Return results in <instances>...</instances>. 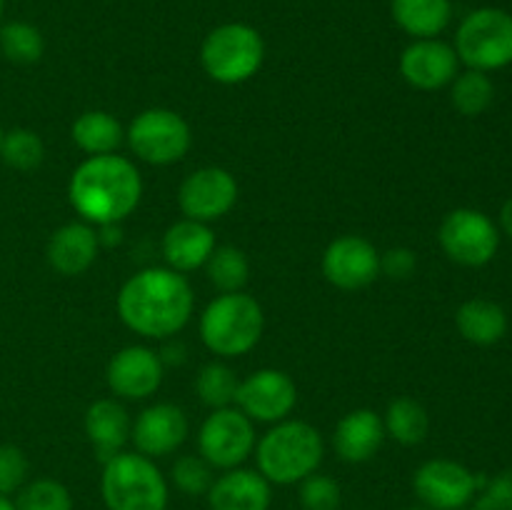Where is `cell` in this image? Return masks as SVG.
Segmentation results:
<instances>
[{"label":"cell","instance_id":"obj_1","mask_svg":"<svg viewBox=\"0 0 512 510\" xmlns=\"http://www.w3.org/2000/svg\"><path fill=\"white\" fill-rule=\"evenodd\" d=\"M115 308L125 328L143 338L165 340L188 325L195 295L185 275L170 268H145L125 280Z\"/></svg>","mask_w":512,"mask_h":510},{"label":"cell","instance_id":"obj_2","mask_svg":"<svg viewBox=\"0 0 512 510\" xmlns=\"http://www.w3.org/2000/svg\"><path fill=\"white\" fill-rule=\"evenodd\" d=\"M143 198V178L123 155H90L70 175L68 200L85 223H123Z\"/></svg>","mask_w":512,"mask_h":510},{"label":"cell","instance_id":"obj_3","mask_svg":"<svg viewBox=\"0 0 512 510\" xmlns=\"http://www.w3.org/2000/svg\"><path fill=\"white\" fill-rule=\"evenodd\" d=\"M258 473L270 485H295L320 468L323 435L305 420H280L255 443Z\"/></svg>","mask_w":512,"mask_h":510},{"label":"cell","instance_id":"obj_4","mask_svg":"<svg viewBox=\"0 0 512 510\" xmlns=\"http://www.w3.org/2000/svg\"><path fill=\"white\" fill-rule=\"evenodd\" d=\"M200 338L210 353L220 358H238L250 353L260 343L265 315L253 295L223 293L210 300L200 315Z\"/></svg>","mask_w":512,"mask_h":510},{"label":"cell","instance_id":"obj_5","mask_svg":"<svg viewBox=\"0 0 512 510\" xmlns=\"http://www.w3.org/2000/svg\"><path fill=\"white\" fill-rule=\"evenodd\" d=\"M100 495L108 510H165L170 490L153 458L123 450L103 463Z\"/></svg>","mask_w":512,"mask_h":510},{"label":"cell","instance_id":"obj_6","mask_svg":"<svg viewBox=\"0 0 512 510\" xmlns=\"http://www.w3.org/2000/svg\"><path fill=\"white\" fill-rule=\"evenodd\" d=\"M263 60V35L248 23L218 25L200 45V65L220 85L248 83L263 68Z\"/></svg>","mask_w":512,"mask_h":510},{"label":"cell","instance_id":"obj_7","mask_svg":"<svg viewBox=\"0 0 512 510\" xmlns=\"http://www.w3.org/2000/svg\"><path fill=\"white\" fill-rule=\"evenodd\" d=\"M455 53L470 70H500L512 63V15L500 8H478L460 23Z\"/></svg>","mask_w":512,"mask_h":510},{"label":"cell","instance_id":"obj_8","mask_svg":"<svg viewBox=\"0 0 512 510\" xmlns=\"http://www.w3.org/2000/svg\"><path fill=\"white\" fill-rule=\"evenodd\" d=\"M135 158L150 165H173L190 150V125L170 108H148L130 120L125 130Z\"/></svg>","mask_w":512,"mask_h":510},{"label":"cell","instance_id":"obj_9","mask_svg":"<svg viewBox=\"0 0 512 510\" xmlns=\"http://www.w3.org/2000/svg\"><path fill=\"white\" fill-rule=\"evenodd\" d=\"M438 240L445 255L465 268H483L500 248V233L495 223L475 208L450 210L440 223Z\"/></svg>","mask_w":512,"mask_h":510},{"label":"cell","instance_id":"obj_10","mask_svg":"<svg viewBox=\"0 0 512 510\" xmlns=\"http://www.w3.org/2000/svg\"><path fill=\"white\" fill-rule=\"evenodd\" d=\"M255 450L253 420L238 408H220L198 430V453L215 470L240 468Z\"/></svg>","mask_w":512,"mask_h":510},{"label":"cell","instance_id":"obj_11","mask_svg":"<svg viewBox=\"0 0 512 510\" xmlns=\"http://www.w3.org/2000/svg\"><path fill=\"white\" fill-rule=\"evenodd\" d=\"M483 475L450 458L425 460L413 475V490L430 510H463L475 500Z\"/></svg>","mask_w":512,"mask_h":510},{"label":"cell","instance_id":"obj_12","mask_svg":"<svg viewBox=\"0 0 512 510\" xmlns=\"http://www.w3.org/2000/svg\"><path fill=\"white\" fill-rule=\"evenodd\" d=\"M238 203V180L220 165H205L185 175L178 188L180 213L198 223H213Z\"/></svg>","mask_w":512,"mask_h":510},{"label":"cell","instance_id":"obj_13","mask_svg":"<svg viewBox=\"0 0 512 510\" xmlns=\"http://www.w3.org/2000/svg\"><path fill=\"white\" fill-rule=\"evenodd\" d=\"M298 403V388L283 370L263 368L240 380L235 405L255 423H280L293 413Z\"/></svg>","mask_w":512,"mask_h":510},{"label":"cell","instance_id":"obj_14","mask_svg":"<svg viewBox=\"0 0 512 510\" xmlns=\"http://www.w3.org/2000/svg\"><path fill=\"white\" fill-rule=\"evenodd\" d=\"M323 275L340 290H360L380 275V253L363 235H340L325 248Z\"/></svg>","mask_w":512,"mask_h":510},{"label":"cell","instance_id":"obj_15","mask_svg":"<svg viewBox=\"0 0 512 510\" xmlns=\"http://www.w3.org/2000/svg\"><path fill=\"white\" fill-rule=\"evenodd\" d=\"M165 365L155 350L145 345H128L110 358L105 380L118 398L145 400L160 388Z\"/></svg>","mask_w":512,"mask_h":510},{"label":"cell","instance_id":"obj_16","mask_svg":"<svg viewBox=\"0 0 512 510\" xmlns=\"http://www.w3.org/2000/svg\"><path fill=\"white\" fill-rule=\"evenodd\" d=\"M188 415L175 403H155L135 418L130 440L145 458H165L188 438Z\"/></svg>","mask_w":512,"mask_h":510},{"label":"cell","instance_id":"obj_17","mask_svg":"<svg viewBox=\"0 0 512 510\" xmlns=\"http://www.w3.org/2000/svg\"><path fill=\"white\" fill-rule=\"evenodd\" d=\"M458 53L438 38L413 40L400 55V75L418 90H440L458 75Z\"/></svg>","mask_w":512,"mask_h":510},{"label":"cell","instance_id":"obj_18","mask_svg":"<svg viewBox=\"0 0 512 510\" xmlns=\"http://www.w3.org/2000/svg\"><path fill=\"white\" fill-rule=\"evenodd\" d=\"M385 425L375 410L355 408L338 420L333 430V448L343 463H368L385 443Z\"/></svg>","mask_w":512,"mask_h":510},{"label":"cell","instance_id":"obj_19","mask_svg":"<svg viewBox=\"0 0 512 510\" xmlns=\"http://www.w3.org/2000/svg\"><path fill=\"white\" fill-rule=\"evenodd\" d=\"M210 510H270L273 485L250 468H230L208 490Z\"/></svg>","mask_w":512,"mask_h":510},{"label":"cell","instance_id":"obj_20","mask_svg":"<svg viewBox=\"0 0 512 510\" xmlns=\"http://www.w3.org/2000/svg\"><path fill=\"white\" fill-rule=\"evenodd\" d=\"M100 250L98 230L90 223H65L50 235L45 258L50 268L65 278H75L90 270Z\"/></svg>","mask_w":512,"mask_h":510},{"label":"cell","instance_id":"obj_21","mask_svg":"<svg viewBox=\"0 0 512 510\" xmlns=\"http://www.w3.org/2000/svg\"><path fill=\"white\" fill-rule=\"evenodd\" d=\"M83 425L90 448L100 463L123 453L125 443L130 440V430H133L128 410L113 398H100L90 403V408L85 410Z\"/></svg>","mask_w":512,"mask_h":510},{"label":"cell","instance_id":"obj_22","mask_svg":"<svg viewBox=\"0 0 512 510\" xmlns=\"http://www.w3.org/2000/svg\"><path fill=\"white\" fill-rule=\"evenodd\" d=\"M163 258L175 273H190L208 263L215 250V233L208 223L183 218L170 225L163 235Z\"/></svg>","mask_w":512,"mask_h":510},{"label":"cell","instance_id":"obj_23","mask_svg":"<svg viewBox=\"0 0 512 510\" xmlns=\"http://www.w3.org/2000/svg\"><path fill=\"white\" fill-rule=\"evenodd\" d=\"M455 325L468 343L488 348L500 343L508 333V313L495 300L473 298L460 305L455 313Z\"/></svg>","mask_w":512,"mask_h":510},{"label":"cell","instance_id":"obj_24","mask_svg":"<svg viewBox=\"0 0 512 510\" xmlns=\"http://www.w3.org/2000/svg\"><path fill=\"white\" fill-rule=\"evenodd\" d=\"M395 25L410 38H438L453 20L450 0H390Z\"/></svg>","mask_w":512,"mask_h":510},{"label":"cell","instance_id":"obj_25","mask_svg":"<svg viewBox=\"0 0 512 510\" xmlns=\"http://www.w3.org/2000/svg\"><path fill=\"white\" fill-rule=\"evenodd\" d=\"M73 143L78 145L83 153L88 155H110L123 145L125 130L115 115L105 113V110H85L75 118L73 128Z\"/></svg>","mask_w":512,"mask_h":510},{"label":"cell","instance_id":"obj_26","mask_svg":"<svg viewBox=\"0 0 512 510\" xmlns=\"http://www.w3.org/2000/svg\"><path fill=\"white\" fill-rule=\"evenodd\" d=\"M383 425H385V435H390L395 443L410 448V445H420L425 438H428L430 415L418 400L395 398L388 403Z\"/></svg>","mask_w":512,"mask_h":510},{"label":"cell","instance_id":"obj_27","mask_svg":"<svg viewBox=\"0 0 512 510\" xmlns=\"http://www.w3.org/2000/svg\"><path fill=\"white\" fill-rule=\"evenodd\" d=\"M205 273L220 293H238L250 278V260L235 245H215L213 255L205 263Z\"/></svg>","mask_w":512,"mask_h":510},{"label":"cell","instance_id":"obj_28","mask_svg":"<svg viewBox=\"0 0 512 510\" xmlns=\"http://www.w3.org/2000/svg\"><path fill=\"white\" fill-rule=\"evenodd\" d=\"M495 98V85L488 73L483 70H465V73L455 75L450 83V100H453L455 110L465 118H475L483 115L490 108Z\"/></svg>","mask_w":512,"mask_h":510},{"label":"cell","instance_id":"obj_29","mask_svg":"<svg viewBox=\"0 0 512 510\" xmlns=\"http://www.w3.org/2000/svg\"><path fill=\"white\" fill-rule=\"evenodd\" d=\"M0 53L18 65H33L43 58L45 40L43 33L33 23L10 20L0 28Z\"/></svg>","mask_w":512,"mask_h":510},{"label":"cell","instance_id":"obj_30","mask_svg":"<svg viewBox=\"0 0 512 510\" xmlns=\"http://www.w3.org/2000/svg\"><path fill=\"white\" fill-rule=\"evenodd\" d=\"M238 375H235L233 368H228L225 363H213L203 365L195 378V393L198 398L203 400L208 408L220 410V408H230L235 403V393H238Z\"/></svg>","mask_w":512,"mask_h":510},{"label":"cell","instance_id":"obj_31","mask_svg":"<svg viewBox=\"0 0 512 510\" xmlns=\"http://www.w3.org/2000/svg\"><path fill=\"white\" fill-rule=\"evenodd\" d=\"M45 158V145L35 130L30 128H13L3 133L0 140V160L8 168L20 170V173H30V170L40 168Z\"/></svg>","mask_w":512,"mask_h":510},{"label":"cell","instance_id":"obj_32","mask_svg":"<svg viewBox=\"0 0 512 510\" xmlns=\"http://www.w3.org/2000/svg\"><path fill=\"white\" fill-rule=\"evenodd\" d=\"M13 503L18 510H73V495L60 480L35 478L15 493Z\"/></svg>","mask_w":512,"mask_h":510},{"label":"cell","instance_id":"obj_33","mask_svg":"<svg viewBox=\"0 0 512 510\" xmlns=\"http://www.w3.org/2000/svg\"><path fill=\"white\" fill-rule=\"evenodd\" d=\"M203 455H180L170 468V480L185 495H208L215 473Z\"/></svg>","mask_w":512,"mask_h":510},{"label":"cell","instance_id":"obj_34","mask_svg":"<svg viewBox=\"0 0 512 510\" xmlns=\"http://www.w3.org/2000/svg\"><path fill=\"white\" fill-rule=\"evenodd\" d=\"M300 505L303 510H338L343 493H340L338 480L315 470L313 475L300 480Z\"/></svg>","mask_w":512,"mask_h":510},{"label":"cell","instance_id":"obj_35","mask_svg":"<svg viewBox=\"0 0 512 510\" xmlns=\"http://www.w3.org/2000/svg\"><path fill=\"white\" fill-rule=\"evenodd\" d=\"M30 463L23 450L13 443L0 445V495L10 498L28 483Z\"/></svg>","mask_w":512,"mask_h":510},{"label":"cell","instance_id":"obj_36","mask_svg":"<svg viewBox=\"0 0 512 510\" xmlns=\"http://www.w3.org/2000/svg\"><path fill=\"white\" fill-rule=\"evenodd\" d=\"M478 510H512V470H500L493 478L480 480L475 495Z\"/></svg>","mask_w":512,"mask_h":510},{"label":"cell","instance_id":"obj_37","mask_svg":"<svg viewBox=\"0 0 512 510\" xmlns=\"http://www.w3.org/2000/svg\"><path fill=\"white\" fill-rule=\"evenodd\" d=\"M415 265V253L410 248H390L388 253L380 255V273H385L393 280H405L413 275Z\"/></svg>","mask_w":512,"mask_h":510},{"label":"cell","instance_id":"obj_38","mask_svg":"<svg viewBox=\"0 0 512 510\" xmlns=\"http://www.w3.org/2000/svg\"><path fill=\"white\" fill-rule=\"evenodd\" d=\"M98 240L100 245H118L120 240H123V228H120V223L98 225Z\"/></svg>","mask_w":512,"mask_h":510},{"label":"cell","instance_id":"obj_39","mask_svg":"<svg viewBox=\"0 0 512 510\" xmlns=\"http://www.w3.org/2000/svg\"><path fill=\"white\" fill-rule=\"evenodd\" d=\"M500 225H503L505 235L512 238V198L505 200L503 210H500Z\"/></svg>","mask_w":512,"mask_h":510},{"label":"cell","instance_id":"obj_40","mask_svg":"<svg viewBox=\"0 0 512 510\" xmlns=\"http://www.w3.org/2000/svg\"><path fill=\"white\" fill-rule=\"evenodd\" d=\"M0 510H18V508H15L13 500L5 498V495H0Z\"/></svg>","mask_w":512,"mask_h":510},{"label":"cell","instance_id":"obj_41","mask_svg":"<svg viewBox=\"0 0 512 510\" xmlns=\"http://www.w3.org/2000/svg\"><path fill=\"white\" fill-rule=\"evenodd\" d=\"M403 510H430V508H428V505L418 503V505H408V508H403Z\"/></svg>","mask_w":512,"mask_h":510},{"label":"cell","instance_id":"obj_42","mask_svg":"<svg viewBox=\"0 0 512 510\" xmlns=\"http://www.w3.org/2000/svg\"><path fill=\"white\" fill-rule=\"evenodd\" d=\"M3 10H5V0H0V18H3Z\"/></svg>","mask_w":512,"mask_h":510},{"label":"cell","instance_id":"obj_43","mask_svg":"<svg viewBox=\"0 0 512 510\" xmlns=\"http://www.w3.org/2000/svg\"><path fill=\"white\" fill-rule=\"evenodd\" d=\"M0 140H3V128H0Z\"/></svg>","mask_w":512,"mask_h":510},{"label":"cell","instance_id":"obj_44","mask_svg":"<svg viewBox=\"0 0 512 510\" xmlns=\"http://www.w3.org/2000/svg\"><path fill=\"white\" fill-rule=\"evenodd\" d=\"M463 510H478V508H463Z\"/></svg>","mask_w":512,"mask_h":510}]
</instances>
